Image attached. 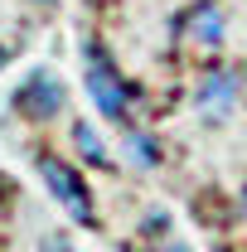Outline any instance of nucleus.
I'll return each mask as SVG.
<instances>
[{
	"label": "nucleus",
	"mask_w": 247,
	"mask_h": 252,
	"mask_svg": "<svg viewBox=\"0 0 247 252\" xmlns=\"http://www.w3.org/2000/svg\"><path fill=\"white\" fill-rule=\"evenodd\" d=\"M83 88H88V102H93L97 112L107 117L112 126H136V107H131V83H126V73L117 68V59L107 54V44L88 34L83 39Z\"/></svg>",
	"instance_id": "f257e3e1"
},
{
	"label": "nucleus",
	"mask_w": 247,
	"mask_h": 252,
	"mask_svg": "<svg viewBox=\"0 0 247 252\" xmlns=\"http://www.w3.org/2000/svg\"><path fill=\"white\" fill-rule=\"evenodd\" d=\"M34 170H39L44 189L54 194V204H63V214H68L73 223H93L97 219L93 194H88V180H83L68 160H59L54 151H39V156H34Z\"/></svg>",
	"instance_id": "f03ea898"
},
{
	"label": "nucleus",
	"mask_w": 247,
	"mask_h": 252,
	"mask_svg": "<svg viewBox=\"0 0 247 252\" xmlns=\"http://www.w3.org/2000/svg\"><path fill=\"white\" fill-rule=\"evenodd\" d=\"M63 102H68V88L59 83V73L34 68L30 78L10 93V112L25 117V122H34V126H44V122H54V117L63 112Z\"/></svg>",
	"instance_id": "7ed1b4c3"
},
{
	"label": "nucleus",
	"mask_w": 247,
	"mask_h": 252,
	"mask_svg": "<svg viewBox=\"0 0 247 252\" xmlns=\"http://www.w3.org/2000/svg\"><path fill=\"white\" fill-rule=\"evenodd\" d=\"M238 93H243V68H233V63H204V73L194 83V107L204 117H228L238 107Z\"/></svg>",
	"instance_id": "20e7f679"
},
{
	"label": "nucleus",
	"mask_w": 247,
	"mask_h": 252,
	"mask_svg": "<svg viewBox=\"0 0 247 252\" xmlns=\"http://www.w3.org/2000/svg\"><path fill=\"white\" fill-rule=\"evenodd\" d=\"M180 34L189 39V49H199V54H218L223 39H228V15L218 10L214 0H199V5H189V10H185Z\"/></svg>",
	"instance_id": "39448f33"
},
{
	"label": "nucleus",
	"mask_w": 247,
	"mask_h": 252,
	"mask_svg": "<svg viewBox=\"0 0 247 252\" xmlns=\"http://www.w3.org/2000/svg\"><path fill=\"white\" fill-rule=\"evenodd\" d=\"M122 146H126V160H131L136 170H155V165H160V141H155L141 122L122 131Z\"/></svg>",
	"instance_id": "423d86ee"
},
{
	"label": "nucleus",
	"mask_w": 247,
	"mask_h": 252,
	"mask_svg": "<svg viewBox=\"0 0 247 252\" xmlns=\"http://www.w3.org/2000/svg\"><path fill=\"white\" fill-rule=\"evenodd\" d=\"M73 151L88 160V165H97V170H112V151H107V141L97 136V126H88V122H73Z\"/></svg>",
	"instance_id": "0eeeda50"
},
{
	"label": "nucleus",
	"mask_w": 247,
	"mask_h": 252,
	"mask_svg": "<svg viewBox=\"0 0 247 252\" xmlns=\"http://www.w3.org/2000/svg\"><path fill=\"white\" fill-rule=\"evenodd\" d=\"M39 252H73V243H68V238H59V233H54V238H44V243H39Z\"/></svg>",
	"instance_id": "6e6552de"
},
{
	"label": "nucleus",
	"mask_w": 247,
	"mask_h": 252,
	"mask_svg": "<svg viewBox=\"0 0 247 252\" xmlns=\"http://www.w3.org/2000/svg\"><path fill=\"white\" fill-rule=\"evenodd\" d=\"M151 252H194V248H189V243H155Z\"/></svg>",
	"instance_id": "1a4fd4ad"
},
{
	"label": "nucleus",
	"mask_w": 247,
	"mask_h": 252,
	"mask_svg": "<svg viewBox=\"0 0 247 252\" xmlns=\"http://www.w3.org/2000/svg\"><path fill=\"white\" fill-rule=\"evenodd\" d=\"M5 63H10V49H5V44H0V73H5Z\"/></svg>",
	"instance_id": "9d476101"
},
{
	"label": "nucleus",
	"mask_w": 247,
	"mask_h": 252,
	"mask_svg": "<svg viewBox=\"0 0 247 252\" xmlns=\"http://www.w3.org/2000/svg\"><path fill=\"white\" fill-rule=\"evenodd\" d=\"M238 209H243V214H247V185H243V194H238Z\"/></svg>",
	"instance_id": "9b49d317"
},
{
	"label": "nucleus",
	"mask_w": 247,
	"mask_h": 252,
	"mask_svg": "<svg viewBox=\"0 0 247 252\" xmlns=\"http://www.w3.org/2000/svg\"><path fill=\"white\" fill-rule=\"evenodd\" d=\"M34 5H54V0H34Z\"/></svg>",
	"instance_id": "f8f14e48"
},
{
	"label": "nucleus",
	"mask_w": 247,
	"mask_h": 252,
	"mask_svg": "<svg viewBox=\"0 0 247 252\" xmlns=\"http://www.w3.org/2000/svg\"><path fill=\"white\" fill-rule=\"evenodd\" d=\"M243 73H247V63H243Z\"/></svg>",
	"instance_id": "ddd939ff"
}]
</instances>
